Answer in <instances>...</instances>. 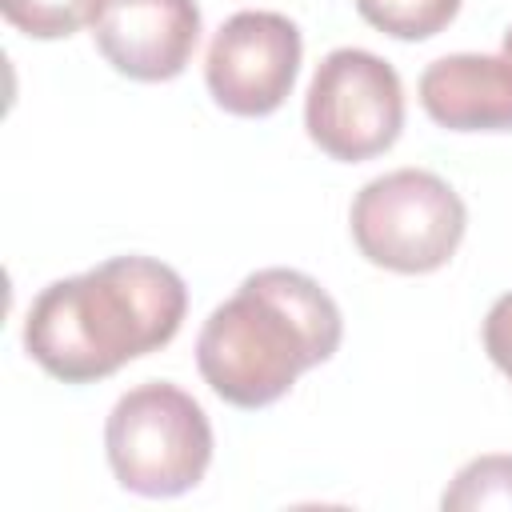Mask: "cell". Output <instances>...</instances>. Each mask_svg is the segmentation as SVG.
<instances>
[{
  "label": "cell",
  "mask_w": 512,
  "mask_h": 512,
  "mask_svg": "<svg viewBox=\"0 0 512 512\" xmlns=\"http://www.w3.org/2000/svg\"><path fill=\"white\" fill-rule=\"evenodd\" d=\"M188 312L176 268L152 256H112L52 280L24 316L28 356L64 384H92L164 348Z\"/></svg>",
  "instance_id": "6da1fadb"
},
{
  "label": "cell",
  "mask_w": 512,
  "mask_h": 512,
  "mask_svg": "<svg viewBox=\"0 0 512 512\" xmlns=\"http://www.w3.org/2000/svg\"><path fill=\"white\" fill-rule=\"evenodd\" d=\"M340 336V308L308 272L260 268L208 312L196 336V368L224 404L252 412L332 360Z\"/></svg>",
  "instance_id": "7a4b0ae2"
},
{
  "label": "cell",
  "mask_w": 512,
  "mask_h": 512,
  "mask_svg": "<svg viewBox=\"0 0 512 512\" xmlns=\"http://www.w3.org/2000/svg\"><path fill=\"white\" fill-rule=\"evenodd\" d=\"M104 452L124 492L180 496L192 492L212 464V424L184 388L148 380L112 404Z\"/></svg>",
  "instance_id": "3957f363"
},
{
  "label": "cell",
  "mask_w": 512,
  "mask_h": 512,
  "mask_svg": "<svg viewBox=\"0 0 512 512\" xmlns=\"http://www.w3.org/2000/svg\"><path fill=\"white\" fill-rule=\"evenodd\" d=\"M360 256L400 276L444 268L468 228L460 192L428 168H396L368 180L348 212Z\"/></svg>",
  "instance_id": "277c9868"
},
{
  "label": "cell",
  "mask_w": 512,
  "mask_h": 512,
  "mask_svg": "<svg viewBox=\"0 0 512 512\" xmlns=\"http://www.w3.org/2000/svg\"><path fill=\"white\" fill-rule=\"evenodd\" d=\"M304 128L340 164L388 152L404 128V84L396 68L368 48H332L312 72Z\"/></svg>",
  "instance_id": "5b68a950"
},
{
  "label": "cell",
  "mask_w": 512,
  "mask_h": 512,
  "mask_svg": "<svg viewBox=\"0 0 512 512\" xmlns=\"http://www.w3.org/2000/svg\"><path fill=\"white\" fill-rule=\"evenodd\" d=\"M300 56V28L284 12H236L208 44L204 84L216 108L232 116H272L292 96Z\"/></svg>",
  "instance_id": "8992f818"
},
{
  "label": "cell",
  "mask_w": 512,
  "mask_h": 512,
  "mask_svg": "<svg viewBox=\"0 0 512 512\" xmlns=\"http://www.w3.org/2000/svg\"><path fill=\"white\" fill-rule=\"evenodd\" d=\"M100 56L128 80H176L200 44L196 0H104L92 24Z\"/></svg>",
  "instance_id": "52a82bcc"
},
{
  "label": "cell",
  "mask_w": 512,
  "mask_h": 512,
  "mask_svg": "<svg viewBox=\"0 0 512 512\" xmlns=\"http://www.w3.org/2000/svg\"><path fill=\"white\" fill-rule=\"evenodd\" d=\"M420 104L448 132H512V64L452 52L420 72Z\"/></svg>",
  "instance_id": "ba28073f"
},
{
  "label": "cell",
  "mask_w": 512,
  "mask_h": 512,
  "mask_svg": "<svg viewBox=\"0 0 512 512\" xmlns=\"http://www.w3.org/2000/svg\"><path fill=\"white\" fill-rule=\"evenodd\" d=\"M440 504L452 512H480V508L512 512V456L488 452V456L468 460L444 488Z\"/></svg>",
  "instance_id": "9c48e42d"
},
{
  "label": "cell",
  "mask_w": 512,
  "mask_h": 512,
  "mask_svg": "<svg viewBox=\"0 0 512 512\" xmlns=\"http://www.w3.org/2000/svg\"><path fill=\"white\" fill-rule=\"evenodd\" d=\"M464 0H356V12L396 40H428L444 32Z\"/></svg>",
  "instance_id": "30bf717a"
},
{
  "label": "cell",
  "mask_w": 512,
  "mask_h": 512,
  "mask_svg": "<svg viewBox=\"0 0 512 512\" xmlns=\"http://www.w3.org/2000/svg\"><path fill=\"white\" fill-rule=\"evenodd\" d=\"M104 0H0L4 20L32 40H64L96 24Z\"/></svg>",
  "instance_id": "8fae6325"
},
{
  "label": "cell",
  "mask_w": 512,
  "mask_h": 512,
  "mask_svg": "<svg viewBox=\"0 0 512 512\" xmlns=\"http://www.w3.org/2000/svg\"><path fill=\"white\" fill-rule=\"evenodd\" d=\"M480 336H484V352H488V360L512 380V292H504V296L488 308Z\"/></svg>",
  "instance_id": "7c38bea8"
},
{
  "label": "cell",
  "mask_w": 512,
  "mask_h": 512,
  "mask_svg": "<svg viewBox=\"0 0 512 512\" xmlns=\"http://www.w3.org/2000/svg\"><path fill=\"white\" fill-rule=\"evenodd\" d=\"M500 56H504V60H508V64H512V28H508V32H504V44H500Z\"/></svg>",
  "instance_id": "4fadbf2b"
}]
</instances>
